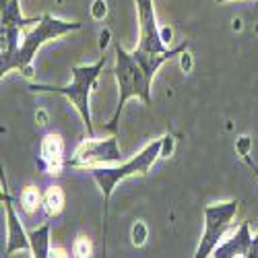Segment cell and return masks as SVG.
I'll list each match as a JSON object with an SVG mask.
<instances>
[{
	"label": "cell",
	"mask_w": 258,
	"mask_h": 258,
	"mask_svg": "<svg viewBox=\"0 0 258 258\" xmlns=\"http://www.w3.org/2000/svg\"><path fill=\"white\" fill-rule=\"evenodd\" d=\"M73 256H93L91 242L87 238H83V235H79L75 246H73Z\"/></svg>",
	"instance_id": "e0dca14e"
},
{
	"label": "cell",
	"mask_w": 258,
	"mask_h": 258,
	"mask_svg": "<svg viewBox=\"0 0 258 258\" xmlns=\"http://www.w3.org/2000/svg\"><path fill=\"white\" fill-rule=\"evenodd\" d=\"M41 19V17H39ZM39 19H27L21 15L19 0H0V25L3 27H27L33 23H39Z\"/></svg>",
	"instance_id": "8fae6325"
},
{
	"label": "cell",
	"mask_w": 258,
	"mask_h": 258,
	"mask_svg": "<svg viewBox=\"0 0 258 258\" xmlns=\"http://www.w3.org/2000/svg\"><path fill=\"white\" fill-rule=\"evenodd\" d=\"M217 3H225V0H217Z\"/></svg>",
	"instance_id": "484cf974"
},
{
	"label": "cell",
	"mask_w": 258,
	"mask_h": 258,
	"mask_svg": "<svg viewBox=\"0 0 258 258\" xmlns=\"http://www.w3.org/2000/svg\"><path fill=\"white\" fill-rule=\"evenodd\" d=\"M83 25L79 23V21H60L52 15H41L39 23H35V29H31L23 35V39H21V44H19L17 52L13 54V58L7 64H0V73H3V77H5L9 71L17 69L25 77H33L31 62H33L37 50L44 46L46 41L56 39L60 35H67L71 31H77Z\"/></svg>",
	"instance_id": "5b68a950"
},
{
	"label": "cell",
	"mask_w": 258,
	"mask_h": 258,
	"mask_svg": "<svg viewBox=\"0 0 258 258\" xmlns=\"http://www.w3.org/2000/svg\"><path fill=\"white\" fill-rule=\"evenodd\" d=\"M107 163H122V151L118 147L116 135H110L107 139L89 137L77 149L75 157L67 159V165L71 167H93Z\"/></svg>",
	"instance_id": "52a82bcc"
},
{
	"label": "cell",
	"mask_w": 258,
	"mask_h": 258,
	"mask_svg": "<svg viewBox=\"0 0 258 258\" xmlns=\"http://www.w3.org/2000/svg\"><path fill=\"white\" fill-rule=\"evenodd\" d=\"M135 3H137V11H139L141 37H139V48L133 54L141 62L147 77L153 79L161 64L178 56L180 52H178V48H169L163 41L153 0H135Z\"/></svg>",
	"instance_id": "3957f363"
},
{
	"label": "cell",
	"mask_w": 258,
	"mask_h": 258,
	"mask_svg": "<svg viewBox=\"0 0 258 258\" xmlns=\"http://www.w3.org/2000/svg\"><path fill=\"white\" fill-rule=\"evenodd\" d=\"M161 147H163V137L149 143L139 155L124 161L122 165L116 163V167H105V165L85 167L87 174L97 182V186L103 192V242H105V233H107V213H110V199H112L114 188L118 186V182L131 178V176L149 174V169L157 161V157H161Z\"/></svg>",
	"instance_id": "7a4b0ae2"
},
{
	"label": "cell",
	"mask_w": 258,
	"mask_h": 258,
	"mask_svg": "<svg viewBox=\"0 0 258 258\" xmlns=\"http://www.w3.org/2000/svg\"><path fill=\"white\" fill-rule=\"evenodd\" d=\"M21 27H3L0 29V56H3V64H7L13 54L17 52L21 44Z\"/></svg>",
	"instance_id": "4fadbf2b"
},
{
	"label": "cell",
	"mask_w": 258,
	"mask_h": 258,
	"mask_svg": "<svg viewBox=\"0 0 258 258\" xmlns=\"http://www.w3.org/2000/svg\"><path fill=\"white\" fill-rule=\"evenodd\" d=\"M131 238H133V244H135L137 248L145 246V242H147V238H149V229H147V225H145L143 221H137V223L133 225Z\"/></svg>",
	"instance_id": "2e32d148"
},
{
	"label": "cell",
	"mask_w": 258,
	"mask_h": 258,
	"mask_svg": "<svg viewBox=\"0 0 258 258\" xmlns=\"http://www.w3.org/2000/svg\"><path fill=\"white\" fill-rule=\"evenodd\" d=\"M50 227L52 223L46 221L44 225H39L37 229L29 231V242H31V256L35 258H48L50 254Z\"/></svg>",
	"instance_id": "7c38bea8"
},
{
	"label": "cell",
	"mask_w": 258,
	"mask_h": 258,
	"mask_svg": "<svg viewBox=\"0 0 258 258\" xmlns=\"http://www.w3.org/2000/svg\"><path fill=\"white\" fill-rule=\"evenodd\" d=\"M250 246H252V235H250V223L242 221V225L238 227L231 238L223 244H219L215 248L213 256L215 258H231V256H246L250 254Z\"/></svg>",
	"instance_id": "30bf717a"
},
{
	"label": "cell",
	"mask_w": 258,
	"mask_h": 258,
	"mask_svg": "<svg viewBox=\"0 0 258 258\" xmlns=\"http://www.w3.org/2000/svg\"><path fill=\"white\" fill-rule=\"evenodd\" d=\"M107 15V3L105 0H93V5H91V17L95 21H103Z\"/></svg>",
	"instance_id": "ac0fdd59"
},
{
	"label": "cell",
	"mask_w": 258,
	"mask_h": 258,
	"mask_svg": "<svg viewBox=\"0 0 258 258\" xmlns=\"http://www.w3.org/2000/svg\"><path fill=\"white\" fill-rule=\"evenodd\" d=\"M242 159H244V163H246V165H248V167L252 169V174H254V176L258 178V165H256V163H254V161L250 159V153H248V155H242Z\"/></svg>",
	"instance_id": "7402d4cb"
},
{
	"label": "cell",
	"mask_w": 258,
	"mask_h": 258,
	"mask_svg": "<svg viewBox=\"0 0 258 258\" xmlns=\"http://www.w3.org/2000/svg\"><path fill=\"white\" fill-rule=\"evenodd\" d=\"M64 203H67V199H64V192L60 186H52L46 190L44 199H41V205H44V211L50 219L58 217V215L64 211Z\"/></svg>",
	"instance_id": "5bb4252c"
},
{
	"label": "cell",
	"mask_w": 258,
	"mask_h": 258,
	"mask_svg": "<svg viewBox=\"0 0 258 258\" xmlns=\"http://www.w3.org/2000/svg\"><path fill=\"white\" fill-rule=\"evenodd\" d=\"M0 199H3V205L7 209V250H5V256H11L13 252L17 250H29L31 252V242H29V233L23 229L21 225L19 217H17V211H15V203H13V197L9 192V184H7V178L3 174V192H0Z\"/></svg>",
	"instance_id": "ba28073f"
},
{
	"label": "cell",
	"mask_w": 258,
	"mask_h": 258,
	"mask_svg": "<svg viewBox=\"0 0 258 258\" xmlns=\"http://www.w3.org/2000/svg\"><path fill=\"white\" fill-rule=\"evenodd\" d=\"M174 145H176L174 135L165 133V135H163V147H161V157H169L171 153H174Z\"/></svg>",
	"instance_id": "d6986e66"
},
{
	"label": "cell",
	"mask_w": 258,
	"mask_h": 258,
	"mask_svg": "<svg viewBox=\"0 0 258 258\" xmlns=\"http://www.w3.org/2000/svg\"><path fill=\"white\" fill-rule=\"evenodd\" d=\"M39 167L44 171H50V174H60V169L67 165V159H64V141L60 135H48L44 137L39 145Z\"/></svg>",
	"instance_id": "9c48e42d"
},
{
	"label": "cell",
	"mask_w": 258,
	"mask_h": 258,
	"mask_svg": "<svg viewBox=\"0 0 258 258\" xmlns=\"http://www.w3.org/2000/svg\"><path fill=\"white\" fill-rule=\"evenodd\" d=\"M235 151H238L240 155H248L252 151V139L250 137H240L238 141H235Z\"/></svg>",
	"instance_id": "ffe728a7"
},
{
	"label": "cell",
	"mask_w": 258,
	"mask_h": 258,
	"mask_svg": "<svg viewBox=\"0 0 258 258\" xmlns=\"http://www.w3.org/2000/svg\"><path fill=\"white\" fill-rule=\"evenodd\" d=\"M105 67V56H101L95 64H81V67H73V83L64 85V87H54V85H41V83H31L29 91L31 93H58L64 95L79 112V116L85 122L87 128V135L95 137L93 131V120H91V105H89V97L91 91L95 87V81L101 75Z\"/></svg>",
	"instance_id": "277c9868"
},
{
	"label": "cell",
	"mask_w": 258,
	"mask_h": 258,
	"mask_svg": "<svg viewBox=\"0 0 258 258\" xmlns=\"http://www.w3.org/2000/svg\"><path fill=\"white\" fill-rule=\"evenodd\" d=\"M114 54H116V67L112 73L118 83V105L112 120L103 124V131L112 135L118 133L120 114L128 99L139 97L145 101V105H151V83H153V79L147 77V73L143 71L141 62L135 58V54H128L118 41H114Z\"/></svg>",
	"instance_id": "6da1fadb"
},
{
	"label": "cell",
	"mask_w": 258,
	"mask_h": 258,
	"mask_svg": "<svg viewBox=\"0 0 258 258\" xmlns=\"http://www.w3.org/2000/svg\"><path fill=\"white\" fill-rule=\"evenodd\" d=\"M161 37H163V41L169 46V41H171V37H174V31H171L169 27H161Z\"/></svg>",
	"instance_id": "cb8c5ba5"
},
{
	"label": "cell",
	"mask_w": 258,
	"mask_h": 258,
	"mask_svg": "<svg viewBox=\"0 0 258 258\" xmlns=\"http://www.w3.org/2000/svg\"><path fill=\"white\" fill-rule=\"evenodd\" d=\"M107 41H110V29H103V31H101V41H99V46L105 48V46H107Z\"/></svg>",
	"instance_id": "d4e9b609"
},
{
	"label": "cell",
	"mask_w": 258,
	"mask_h": 258,
	"mask_svg": "<svg viewBox=\"0 0 258 258\" xmlns=\"http://www.w3.org/2000/svg\"><path fill=\"white\" fill-rule=\"evenodd\" d=\"M41 192L35 188V186H25L21 190V209H23L27 215H33L41 203Z\"/></svg>",
	"instance_id": "9a60e30c"
},
{
	"label": "cell",
	"mask_w": 258,
	"mask_h": 258,
	"mask_svg": "<svg viewBox=\"0 0 258 258\" xmlns=\"http://www.w3.org/2000/svg\"><path fill=\"white\" fill-rule=\"evenodd\" d=\"M248 258H258V233L252 238V246H250V254Z\"/></svg>",
	"instance_id": "603a6c76"
},
{
	"label": "cell",
	"mask_w": 258,
	"mask_h": 258,
	"mask_svg": "<svg viewBox=\"0 0 258 258\" xmlns=\"http://www.w3.org/2000/svg\"><path fill=\"white\" fill-rule=\"evenodd\" d=\"M180 67H182L184 73H190L192 71V56L188 54V50L180 54Z\"/></svg>",
	"instance_id": "44dd1931"
},
{
	"label": "cell",
	"mask_w": 258,
	"mask_h": 258,
	"mask_svg": "<svg viewBox=\"0 0 258 258\" xmlns=\"http://www.w3.org/2000/svg\"><path fill=\"white\" fill-rule=\"evenodd\" d=\"M240 201L233 199L227 203H219V205H207L205 211V233L201 238V244L197 248V258H207L213 256L215 248H217L223 240L225 231L231 227V221L238 213Z\"/></svg>",
	"instance_id": "8992f818"
}]
</instances>
